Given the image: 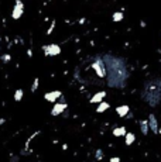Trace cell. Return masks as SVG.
I'll list each match as a JSON object with an SVG mask.
<instances>
[{"label": "cell", "mask_w": 161, "mask_h": 162, "mask_svg": "<svg viewBox=\"0 0 161 162\" xmlns=\"http://www.w3.org/2000/svg\"><path fill=\"white\" fill-rule=\"evenodd\" d=\"M45 52H47V55H60L61 54V48L58 47V45H49L45 48Z\"/></svg>", "instance_id": "obj_1"}, {"label": "cell", "mask_w": 161, "mask_h": 162, "mask_svg": "<svg viewBox=\"0 0 161 162\" xmlns=\"http://www.w3.org/2000/svg\"><path fill=\"white\" fill-rule=\"evenodd\" d=\"M21 7H23V4H21L20 1H17V6L14 7V10H13V14H12L14 20L20 18V17H21V14H23V9H21Z\"/></svg>", "instance_id": "obj_2"}, {"label": "cell", "mask_w": 161, "mask_h": 162, "mask_svg": "<svg viewBox=\"0 0 161 162\" xmlns=\"http://www.w3.org/2000/svg\"><path fill=\"white\" fill-rule=\"evenodd\" d=\"M65 109H66V104H65V103H61V104H55V106H54V109H52V112H51V114H52V116H57V114L62 113Z\"/></svg>", "instance_id": "obj_3"}, {"label": "cell", "mask_w": 161, "mask_h": 162, "mask_svg": "<svg viewBox=\"0 0 161 162\" xmlns=\"http://www.w3.org/2000/svg\"><path fill=\"white\" fill-rule=\"evenodd\" d=\"M60 96H61V92H60V90H55V92L47 93V95H45V99H47L48 102H55Z\"/></svg>", "instance_id": "obj_4"}, {"label": "cell", "mask_w": 161, "mask_h": 162, "mask_svg": "<svg viewBox=\"0 0 161 162\" xmlns=\"http://www.w3.org/2000/svg\"><path fill=\"white\" fill-rule=\"evenodd\" d=\"M116 112H117V114L120 116V117H124V116H127V113H129V106H119L117 109H116Z\"/></svg>", "instance_id": "obj_5"}, {"label": "cell", "mask_w": 161, "mask_h": 162, "mask_svg": "<svg viewBox=\"0 0 161 162\" xmlns=\"http://www.w3.org/2000/svg\"><path fill=\"white\" fill-rule=\"evenodd\" d=\"M106 96V93L105 92H99V93H96L95 96L91 99V103H100L102 100H103V97Z\"/></svg>", "instance_id": "obj_6"}, {"label": "cell", "mask_w": 161, "mask_h": 162, "mask_svg": "<svg viewBox=\"0 0 161 162\" xmlns=\"http://www.w3.org/2000/svg\"><path fill=\"white\" fill-rule=\"evenodd\" d=\"M109 109V104L106 103V102H100V104L97 106V109H96V112L97 113H103L105 110H108Z\"/></svg>", "instance_id": "obj_7"}, {"label": "cell", "mask_w": 161, "mask_h": 162, "mask_svg": "<svg viewBox=\"0 0 161 162\" xmlns=\"http://www.w3.org/2000/svg\"><path fill=\"white\" fill-rule=\"evenodd\" d=\"M93 69H95V71H96V73L97 75H99V76H100V78H103V76H105V71H103V69H102V66H99V64H93Z\"/></svg>", "instance_id": "obj_8"}, {"label": "cell", "mask_w": 161, "mask_h": 162, "mask_svg": "<svg viewBox=\"0 0 161 162\" xmlns=\"http://www.w3.org/2000/svg\"><path fill=\"white\" fill-rule=\"evenodd\" d=\"M134 138H136V137H134L133 132H127V134H126V144H127V145H131V144L134 143Z\"/></svg>", "instance_id": "obj_9"}, {"label": "cell", "mask_w": 161, "mask_h": 162, "mask_svg": "<svg viewBox=\"0 0 161 162\" xmlns=\"http://www.w3.org/2000/svg\"><path fill=\"white\" fill-rule=\"evenodd\" d=\"M113 134H114L116 137L124 135V134H126V128H124V127H120V128H114V131H113Z\"/></svg>", "instance_id": "obj_10"}, {"label": "cell", "mask_w": 161, "mask_h": 162, "mask_svg": "<svg viewBox=\"0 0 161 162\" xmlns=\"http://www.w3.org/2000/svg\"><path fill=\"white\" fill-rule=\"evenodd\" d=\"M21 99H23V90L18 89V90H16V93H14V100H16V102H20Z\"/></svg>", "instance_id": "obj_11"}, {"label": "cell", "mask_w": 161, "mask_h": 162, "mask_svg": "<svg viewBox=\"0 0 161 162\" xmlns=\"http://www.w3.org/2000/svg\"><path fill=\"white\" fill-rule=\"evenodd\" d=\"M113 20H114V21H122V20H123V13H120V11L114 13V14H113Z\"/></svg>", "instance_id": "obj_12"}, {"label": "cell", "mask_w": 161, "mask_h": 162, "mask_svg": "<svg viewBox=\"0 0 161 162\" xmlns=\"http://www.w3.org/2000/svg\"><path fill=\"white\" fill-rule=\"evenodd\" d=\"M37 86H38V79H35V81H34V86H32V90H35V89H37Z\"/></svg>", "instance_id": "obj_13"}, {"label": "cell", "mask_w": 161, "mask_h": 162, "mask_svg": "<svg viewBox=\"0 0 161 162\" xmlns=\"http://www.w3.org/2000/svg\"><path fill=\"white\" fill-rule=\"evenodd\" d=\"M110 162H120V159H119L117 157H114V158H112V159H110Z\"/></svg>", "instance_id": "obj_14"}]
</instances>
